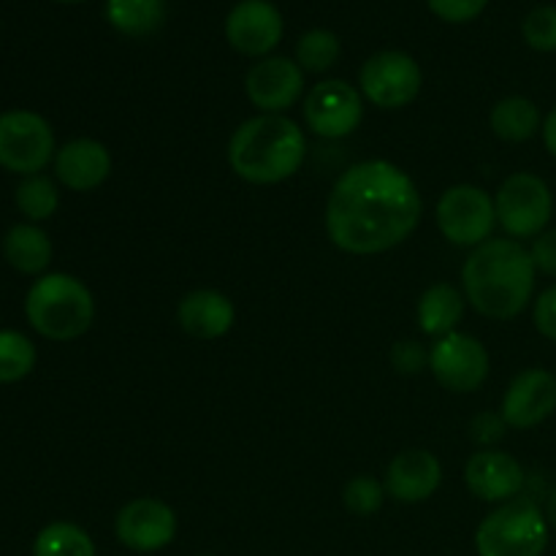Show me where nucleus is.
I'll return each instance as SVG.
<instances>
[{
	"mask_svg": "<svg viewBox=\"0 0 556 556\" xmlns=\"http://www.w3.org/2000/svg\"><path fill=\"white\" fill-rule=\"evenodd\" d=\"M307 155L302 128L286 114H258L233 130L228 163L250 185H277L291 179Z\"/></svg>",
	"mask_w": 556,
	"mask_h": 556,
	"instance_id": "3",
	"label": "nucleus"
},
{
	"mask_svg": "<svg viewBox=\"0 0 556 556\" xmlns=\"http://www.w3.org/2000/svg\"><path fill=\"white\" fill-rule=\"evenodd\" d=\"M60 193L58 185L43 174H33V177H22L16 185V210L27 217L30 223L49 220L58 212Z\"/></svg>",
	"mask_w": 556,
	"mask_h": 556,
	"instance_id": "25",
	"label": "nucleus"
},
{
	"mask_svg": "<svg viewBox=\"0 0 556 556\" xmlns=\"http://www.w3.org/2000/svg\"><path fill=\"white\" fill-rule=\"evenodd\" d=\"M503 413L508 429H535L556 413V375L530 367L510 380L503 396Z\"/></svg>",
	"mask_w": 556,
	"mask_h": 556,
	"instance_id": "14",
	"label": "nucleus"
},
{
	"mask_svg": "<svg viewBox=\"0 0 556 556\" xmlns=\"http://www.w3.org/2000/svg\"><path fill=\"white\" fill-rule=\"evenodd\" d=\"M497 223L510 239L541 237L554 215V193L546 179L530 172H516L500 185L494 195Z\"/></svg>",
	"mask_w": 556,
	"mask_h": 556,
	"instance_id": "6",
	"label": "nucleus"
},
{
	"mask_svg": "<svg viewBox=\"0 0 556 556\" xmlns=\"http://www.w3.org/2000/svg\"><path fill=\"white\" fill-rule=\"evenodd\" d=\"M342 503L353 516H375L386 503V486L372 476H356L342 489Z\"/></svg>",
	"mask_w": 556,
	"mask_h": 556,
	"instance_id": "28",
	"label": "nucleus"
},
{
	"mask_svg": "<svg viewBox=\"0 0 556 556\" xmlns=\"http://www.w3.org/2000/svg\"><path fill=\"white\" fill-rule=\"evenodd\" d=\"M364 119V96L342 79H326L304 98V123L320 139H345Z\"/></svg>",
	"mask_w": 556,
	"mask_h": 556,
	"instance_id": "11",
	"label": "nucleus"
},
{
	"mask_svg": "<svg viewBox=\"0 0 556 556\" xmlns=\"http://www.w3.org/2000/svg\"><path fill=\"white\" fill-rule=\"evenodd\" d=\"M530 255L541 275L556 277V228H546L541 237L532 239Z\"/></svg>",
	"mask_w": 556,
	"mask_h": 556,
	"instance_id": "33",
	"label": "nucleus"
},
{
	"mask_svg": "<svg viewBox=\"0 0 556 556\" xmlns=\"http://www.w3.org/2000/svg\"><path fill=\"white\" fill-rule=\"evenodd\" d=\"M443 481V465L427 448L400 451L386 470V494L396 503L416 505L432 497Z\"/></svg>",
	"mask_w": 556,
	"mask_h": 556,
	"instance_id": "17",
	"label": "nucleus"
},
{
	"mask_svg": "<svg viewBox=\"0 0 556 556\" xmlns=\"http://www.w3.org/2000/svg\"><path fill=\"white\" fill-rule=\"evenodd\" d=\"M391 364L400 375H418L429 367V351L416 340H400L389 353Z\"/></svg>",
	"mask_w": 556,
	"mask_h": 556,
	"instance_id": "31",
	"label": "nucleus"
},
{
	"mask_svg": "<svg viewBox=\"0 0 556 556\" xmlns=\"http://www.w3.org/2000/svg\"><path fill=\"white\" fill-rule=\"evenodd\" d=\"M521 36L535 52H556V5H538L525 16Z\"/></svg>",
	"mask_w": 556,
	"mask_h": 556,
	"instance_id": "29",
	"label": "nucleus"
},
{
	"mask_svg": "<svg viewBox=\"0 0 556 556\" xmlns=\"http://www.w3.org/2000/svg\"><path fill=\"white\" fill-rule=\"evenodd\" d=\"M546 519H548V527L556 532V489L552 494H548V503H546Z\"/></svg>",
	"mask_w": 556,
	"mask_h": 556,
	"instance_id": "36",
	"label": "nucleus"
},
{
	"mask_svg": "<svg viewBox=\"0 0 556 556\" xmlns=\"http://www.w3.org/2000/svg\"><path fill=\"white\" fill-rule=\"evenodd\" d=\"M340 52L342 43L337 33L326 30V27H313V30H307L299 38L296 63L302 65V71H309V74H324V71L334 68Z\"/></svg>",
	"mask_w": 556,
	"mask_h": 556,
	"instance_id": "27",
	"label": "nucleus"
},
{
	"mask_svg": "<svg viewBox=\"0 0 556 556\" xmlns=\"http://www.w3.org/2000/svg\"><path fill=\"white\" fill-rule=\"evenodd\" d=\"M465 483L481 503H510L525 489L527 476L519 459L500 448H481L465 465Z\"/></svg>",
	"mask_w": 556,
	"mask_h": 556,
	"instance_id": "16",
	"label": "nucleus"
},
{
	"mask_svg": "<svg viewBox=\"0 0 556 556\" xmlns=\"http://www.w3.org/2000/svg\"><path fill=\"white\" fill-rule=\"evenodd\" d=\"M54 155V130L41 114L27 109L0 114V168L20 177H33L41 174Z\"/></svg>",
	"mask_w": 556,
	"mask_h": 556,
	"instance_id": "7",
	"label": "nucleus"
},
{
	"mask_svg": "<svg viewBox=\"0 0 556 556\" xmlns=\"http://www.w3.org/2000/svg\"><path fill=\"white\" fill-rule=\"evenodd\" d=\"M36 345L22 331H0V383H20L36 369Z\"/></svg>",
	"mask_w": 556,
	"mask_h": 556,
	"instance_id": "26",
	"label": "nucleus"
},
{
	"mask_svg": "<svg viewBox=\"0 0 556 556\" xmlns=\"http://www.w3.org/2000/svg\"><path fill=\"white\" fill-rule=\"evenodd\" d=\"M52 239L36 223H16L3 237V258L20 275L41 277L52 264Z\"/></svg>",
	"mask_w": 556,
	"mask_h": 556,
	"instance_id": "20",
	"label": "nucleus"
},
{
	"mask_svg": "<svg viewBox=\"0 0 556 556\" xmlns=\"http://www.w3.org/2000/svg\"><path fill=\"white\" fill-rule=\"evenodd\" d=\"M286 22L269 0H242L226 16V38L239 54L266 58L282 41Z\"/></svg>",
	"mask_w": 556,
	"mask_h": 556,
	"instance_id": "13",
	"label": "nucleus"
},
{
	"mask_svg": "<svg viewBox=\"0 0 556 556\" xmlns=\"http://www.w3.org/2000/svg\"><path fill=\"white\" fill-rule=\"evenodd\" d=\"M27 324L52 342H71L87 334L96 320V299L74 275H41L25 296Z\"/></svg>",
	"mask_w": 556,
	"mask_h": 556,
	"instance_id": "4",
	"label": "nucleus"
},
{
	"mask_svg": "<svg viewBox=\"0 0 556 556\" xmlns=\"http://www.w3.org/2000/svg\"><path fill=\"white\" fill-rule=\"evenodd\" d=\"M201 556H210V554H201Z\"/></svg>",
	"mask_w": 556,
	"mask_h": 556,
	"instance_id": "38",
	"label": "nucleus"
},
{
	"mask_svg": "<svg viewBox=\"0 0 556 556\" xmlns=\"http://www.w3.org/2000/svg\"><path fill=\"white\" fill-rule=\"evenodd\" d=\"M114 532L130 552L155 554L177 538V514L157 497H136L119 508Z\"/></svg>",
	"mask_w": 556,
	"mask_h": 556,
	"instance_id": "12",
	"label": "nucleus"
},
{
	"mask_svg": "<svg viewBox=\"0 0 556 556\" xmlns=\"http://www.w3.org/2000/svg\"><path fill=\"white\" fill-rule=\"evenodd\" d=\"M60 3H79V0H60Z\"/></svg>",
	"mask_w": 556,
	"mask_h": 556,
	"instance_id": "37",
	"label": "nucleus"
},
{
	"mask_svg": "<svg viewBox=\"0 0 556 556\" xmlns=\"http://www.w3.org/2000/svg\"><path fill=\"white\" fill-rule=\"evenodd\" d=\"M244 90L264 114H282L296 106L304 92V71L291 58H264L248 71Z\"/></svg>",
	"mask_w": 556,
	"mask_h": 556,
	"instance_id": "15",
	"label": "nucleus"
},
{
	"mask_svg": "<svg viewBox=\"0 0 556 556\" xmlns=\"http://www.w3.org/2000/svg\"><path fill=\"white\" fill-rule=\"evenodd\" d=\"M489 125H492L494 136L508 141V144L530 141L543 128L535 101L525 96H508L494 103L492 114H489Z\"/></svg>",
	"mask_w": 556,
	"mask_h": 556,
	"instance_id": "22",
	"label": "nucleus"
},
{
	"mask_svg": "<svg viewBox=\"0 0 556 556\" xmlns=\"http://www.w3.org/2000/svg\"><path fill=\"white\" fill-rule=\"evenodd\" d=\"M177 320L182 331L195 340H220L233 329L237 307L231 299L212 288H199L179 299Z\"/></svg>",
	"mask_w": 556,
	"mask_h": 556,
	"instance_id": "19",
	"label": "nucleus"
},
{
	"mask_svg": "<svg viewBox=\"0 0 556 556\" xmlns=\"http://www.w3.org/2000/svg\"><path fill=\"white\" fill-rule=\"evenodd\" d=\"M421 85L424 74L418 63L400 49H386V52L372 54L358 74V90L378 109L407 106V103L416 101Z\"/></svg>",
	"mask_w": 556,
	"mask_h": 556,
	"instance_id": "9",
	"label": "nucleus"
},
{
	"mask_svg": "<svg viewBox=\"0 0 556 556\" xmlns=\"http://www.w3.org/2000/svg\"><path fill=\"white\" fill-rule=\"evenodd\" d=\"M438 228L456 248H472L489 242L497 226L494 199L478 185H454L438 201Z\"/></svg>",
	"mask_w": 556,
	"mask_h": 556,
	"instance_id": "8",
	"label": "nucleus"
},
{
	"mask_svg": "<svg viewBox=\"0 0 556 556\" xmlns=\"http://www.w3.org/2000/svg\"><path fill=\"white\" fill-rule=\"evenodd\" d=\"M427 5L432 9V14L440 16L443 22L465 25V22H472L476 16L483 14L489 0H427Z\"/></svg>",
	"mask_w": 556,
	"mask_h": 556,
	"instance_id": "30",
	"label": "nucleus"
},
{
	"mask_svg": "<svg viewBox=\"0 0 556 556\" xmlns=\"http://www.w3.org/2000/svg\"><path fill=\"white\" fill-rule=\"evenodd\" d=\"M538 269L530 250L516 239H489L462 266V293L476 313L492 320H514L535 293Z\"/></svg>",
	"mask_w": 556,
	"mask_h": 556,
	"instance_id": "2",
	"label": "nucleus"
},
{
	"mask_svg": "<svg viewBox=\"0 0 556 556\" xmlns=\"http://www.w3.org/2000/svg\"><path fill=\"white\" fill-rule=\"evenodd\" d=\"M166 0H106V20L130 38L152 36L166 22Z\"/></svg>",
	"mask_w": 556,
	"mask_h": 556,
	"instance_id": "23",
	"label": "nucleus"
},
{
	"mask_svg": "<svg viewBox=\"0 0 556 556\" xmlns=\"http://www.w3.org/2000/svg\"><path fill=\"white\" fill-rule=\"evenodd\" d=\"M424 201L410 174L389 161L348 168L326 201V233L351 255H378L418 228Z\"/></svg>",
	"mask_w": 556,
	"mask_h": 556,
	"instance_id": "1",
	"label": "nucleus"
},
{
	"mask_svg": "<svg viewBox=\"0 0 556 556\" xmlns=\"http://www.w3.org/2000/svg\"><path fill=\"white\" fill-rule=\"evenodd\" d=\"M541 134H543V144H546L548 155L556 157V106L548 112V117L543 119Z\"/></svg>",
	"mask_w": 556,
	"mask_h": 556,
	"instance_id": "35",
	"label": "nucleus"
},
{
	"mask_svg": "<svg viewBox=\"0 0 556 556\" xmlns=\"http://www.w3.org/2000/svg\"><path fill=\"white\" fill-rule=\"evenodd\" d=\"M33 556H96V543L71 521H52L33 541Z\"/></svg>",
	"mask_w": 556,
	"mask_h": 556,
	"instance_id": "24",
	"label": "nucleus"
},
{
	"mask_svg": "<svg viewBox=\"0 0 556 556\" xmlns=\"http://www.w3.org/2000/svg\"><path fill=\"white\" fill-rule=\"evenodd\" d=\"M546 510L535 500L516 497L497 505L476 530L478 556H543L548 548Z\"/></svg>",
	"mask_w": 556,
	"mask_h": 556,
	"instance_id": "5",
	"label": "nucleus"
},
{
	"mask_svg": "<svg viewBox=\"0 0 556 556\" xmlns=\"http://www.w3.org/2000/svg\"><path fill=\"white\" fill-rule=\"evenodd\" d=\"M112 174V155L106 144L96 139H74L54 155V177L76 193H90L101 188Z\"/></svg>",
	"mask_w": 556,
	"mask_h": 556,
	"instance_id": "18",
	"label": "nucleus"
},
{
	"mask_svg": "<svg viewBox=\"0 0 556 556\" xmlns=\"http://www.w3.org/2000/svg\"><path fill=\"white\" fill-rule=\"evenodd\" d=\"M505 432H508V424H505L503 413L486 410L481 413V416L472 418L470 424L472 440H476L478 445H483V448H494V445L505 438Z\"/></svg>",
	"mask_w": 556,
	"mask_h": 556,
	"instance_id": "32",
	"label": "nucleus"
},
{
	"mask_svg": "<svg viewBox=\"0 0 556 556\" xmlns=\"http://www.w3.org/2000/svg\"><path fill=\"white\" fill-rule=\"evenodd\" d=\"M532 320H535V329L541 331L546 340L556 342V286L546 288V291L535 299Z\"/></svg>",
	"mask_w": 556,
	"mask_h": 556,
	"instance_id": "34",
	"label": "nucleus"
},
{
	"mask_svg": "<svg viewBox=\"0 0 556 556\" xmlns=\"http://www.w3.org/2000/svg\"><path fill=\"white\" fill-rule=\"evenodd\" d=\"M465 293L451 282H434L432 288L418 299V326L429 337H448L454 334L456 326L465 318Z\"/></svg>",
	"mask_w": 556,
	"mask_h": 556,
	"instance_id": "21",
	"label": "nucleus"
},
{
	"mask_svg": "<svg viewBox=\"0 0 556 556\" xmlns=\"http://www.w3.org/2000/svg\"><path fill=\"white\" fill-rule=\"evenodd\" d=\"M429 369L443 389L454 394H472L489 378V351L476 337L454 331L432 345Z\"/></svg>",
	"mask_w": 556,
	"mask_h": 556,
	"instance_id": "10",
	"label": "nucleus"
}]
</instances>
